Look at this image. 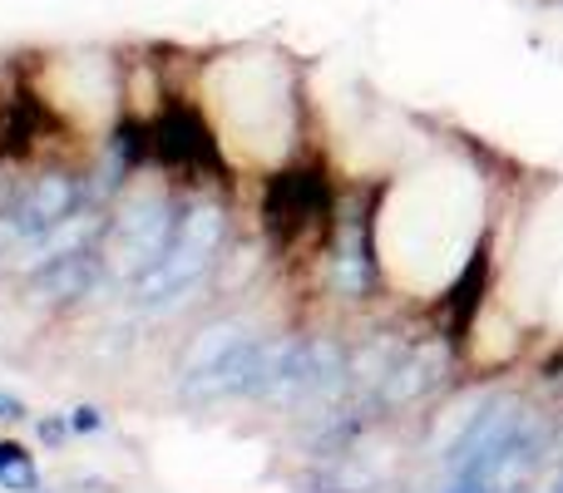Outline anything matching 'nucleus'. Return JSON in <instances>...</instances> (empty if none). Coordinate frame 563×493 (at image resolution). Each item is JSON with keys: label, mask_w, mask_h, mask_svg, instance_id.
<instances>
[{"label": "nucleus", "mask_w": 563, "mask_h": 493, "mask_svg": "<svg viewBox=\"0 0 563 493\" xmlns=\"http://www.w3.org/2000/svg\"><path fill=\"white\" fill-rule=\"evenodd\" d=\"M174 227H178V213L164 193L134 198V208H129L119 223H109V247H104L109 271H114V277H129V281L144 277V271L168 251V243H174Z\"/></svg>", "instance_id": "3"}, {"label": "nucleus", "mask_w": 563, "mask_h": 493, "mask_svg": "<svg viewBox=\"0 0 563 493\" xmlns=\"http://www.w3.org/2000/svg\"><path fill=\"white\" fill-rule=\"evenodd\" d=\"M109 233V223H104V213H95V208H75V213L65 217V223H55L45 237H35V243H25V257H20V271H40L45 261H55V257H69V251H79V247H95L99 237Z\"/></svg>", "instance_id": "6"}, {"label": "nucleus", "mask_w": 563, "mask_h": 493, "mask_svg": "<svg viewBox=\"0 0 563 493\" xmlns=\"http://www.w3.org/2000/svg\"><path fill=\"white\" fill-rule=\"evenodd\" d=\"M0 419H25V400H15V395L0 390Z\"/></svg>", "instance_id": "14"}, {"label": "nucleus", "mask_w": 563, "mask_h": 493, "mask_svg": "<svg viewBox=\"0 0 563 493\" xmlns=\"http://www.w3.org/2000/svg\"><path fill=\"white\" fill-rule=\"evenodd\" d=\"M554 493H563V474H559V484H554Z\"/></svg>", "instance_id": "15"}, {"label": "nucleus", "mask_w": 563, "mask_h": 493, "mask_svg": "<svg viewBox=\"0 0 563 493\" xmlns=\"http://www.w3.org/2000/svg\"><path fill=\"white\" fill-rule=\"evenodd\" d=\"M129 173H134V144H129V134H119V138H109L104 164L95 168V183H89V203H109V198L124 188Z\"/></svg>", "instance_id": "9"}, {"label": "nucleus", "mask_w": 563, "mask_h": 493, "mask_svg": "<svg viewBox=\"0 0 563 493\" xmlns=\"http://www.w3.org/2000/svg\"><path fill=\"white\" fill-rule=\"evenodd\" d=\"M104 425H109V419H104V410H99V405H79L75 415H69V429H75V435H99Z\"/></svg>", "instance_id": "12"}, {"label": "nucleus", "mask_w": 563, "mask_h": 493, "mask_svg": "<svg viewBox=\"0 0 563 493\" xmlns=\"http://www.w3.org/2000/svg\"><path fill=\"white\" fill-rule=\"evenodd\" d=\"M321 213H327V188L317 173H287L273 183V198H267L273 227H301Z\"/></svg>", "instance_id": "7"}, {"label": "nucleus", "mask_w": 563, "mask_h": 493, "mask_svg": "<svg viewBox=\"0 0 563 493\" xmlns=\"http://www.w3.org/2000/svg\"><path fill=\"white\" fill-rule=\"evenodd\" d=\"M75 429H69V419H40V445H59V439H69Z\"/></svg>", "instance_id": "13"}, {"label": "nucleus", "mask_w": 563, "mask_h": 493, "mask_svg": "<svg viewBox=\"0 0 563 493\" xmlns=\"http://www.w3.org/2000/svg\"><path fill=\"white\" fill-rule=\"evenodd\" d=\"M0 489L5 493H40V469L25 455V445L0 439Z\"/></svg>", "instance_id": "11"}, {"label": "nucleus", "mask_w": 563, "mask_h": 493, "mask_svg": "<svg viewBox=\"0 0 563 493\" xmlns=\"http://www.w3.org/2000/svg\"><path fill=\"white\" fill-rule=\"evenodd\" d=\"M79 178L75 173H45L35 178V183L25 188V193L15 198V203L5 208V217H0V243H35V237H45L55 223H65L69 213L79 208Z\"/></svg>", "instance_id": "4"}, {"label": "nucleus", "mask_w": 563, "mask_h": 493, "mask_svg": "<svg viewBox=\"0 0 563 493\" xmlns=\"http://www.w3.org/2000/svg\"><path fill=\"white\" fill-rule=\"evenodd\" d=\"M534 459V425L515 405H489L455 445V479L445 493H505Z\"/></svg>", "instance_id": "1"}, {"label": "nucleus", "mask_w": 563, "mask_h": 493, "mask_svg": "<svg viewBox=\"0 0 563 493\" xmlns=\"http://www.w3.org/2000/svg\"><path fill=\"white\" fill-rule=\"evenodd\" d=\"M158 148H164V158L178 168H198V164H213L218 158L213 138H208L188 114H168L164 124H158Z\"/></svg>", "instance_id": "8"}, {"label": "nucleus", "mask_w": 563, "mask_h": 493, "mask_svg": "<svg viewBox=\"0 0 563 493\" xmlns=\"http://www.w3.org/2000/svg\"><path fill=\"white\" fill-rule=\"evenodd\" d=\"M109 277V261L99 247H79L69 257L45 261L40 271H30V296L40 306H75V301L95 296V287Z\"/></svg>", "instance_id": "5"}, {"label": "nucleus", "mask_w": 563, "mask_h": 493, "mask_svg": "<svg viewBox=\"0 0 563 493\" xmlns=\"http://www.w3.org/2000/svg\"><path fill=\"white\" fill-rule=\"evenodd\" d=\"M223 227L228 223H223V208H218V203L188 208V213L178 217L168 251L144 271V277L129 281V291H134L139 301H148L154 311H174L178 301H184L188 291L203 281V271L213 267L218 247H223Z\"/></svg>", "instance_id": "2"}, {"label": "nucleus", "mask_w": 563, "mask_h": 493, "mask_svg": "<svg viewBox=\"0 0 563 493\" xmlns=\"http://www.w3.org/2000/svg\"><path fill=\"white\" fill-rule=\"evenodd\" d=\"M247 330L238 326V321H218V326H208V330H198V340L194 346H188V356H184V376H194V370H203V366H213L218 356H223V350H233L238 340H243Z\"/></svg>", "instance_id": "10"}]
</instances>
